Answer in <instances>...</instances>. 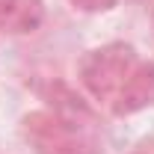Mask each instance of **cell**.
<instances>
[{"label":"cell","mask_w":154,"mask_h":154,"mask_svg":"<svg viewBox=\"0 0 154 154\" xmlns=\"http://www.w3.org/2000/svg\"><path fill=\"white\" fill-rule=\"evenodd\" d=\"M139 51L131 42H104L98 48H89L77 62V83L95 104L110 107L125 80L139 65Z\"/></svg>","instance_id":"1"},{"label":"cell","mask_w":154,"mask_h":154,"mask_svg":"<svg viewBox=\"0 0 154 154\" xmlns=\"http://www.w3.org/2000/svg\"><path fill=\"white\" fill-rule=\"evenodd\" d=\"M21 136L36 154H83L80 125L57 110H30L21 119Z\"/></svg>","instance_id":"2"},{"label":"cell","mask_w":154,"mask_h":154,"mask_svg":"<svg viewBox=\"0 0 154 154\" xmlns=\"http://www.w3.org/2000/svg\"><path fill=\"white\" fill-rule=\"evenodd\" d=\"M151 104H154V62L151 59H139L134 74L125 80V86L119 89V95L113 98V104L107 110L116 119H128V116L148 110Z\"/></svg>","instance_id":"3"},{"label":"cell","mask_w":154,"mask_h":154,"mask_svg":"<svg viewBox=\"0 0 154 154\" xmlns=\"http://www.w3.org/2000/svg\"><path fill=\"white\" fill-rule=\"evenodd\" d=\"M45 0H0V33L30 36L45 24Z\"/></svg>","instance_id":"4"},{"label":"cell","mask_w":154,"mask_h":154,"mask_svg":"<svg viewBox=\"0 0 154 154\" xmlns=\"http://www.w3.org/2000/svg\"><path fill=\"white\" fill-rule=\"evenodd\" d=\"M74 9L86 12V15H101V12H110L119 0H68Z\"/></svg>","instance_id":"5"},{"label":"cell","mask_w":154,"mask_h":154,"mask_svg":"<svg viewBox=\"0 0 154 154\" xmlns=\"http://www.w3.org/2000/svg\"><path fill=\"white\" fill-rule=\"evenodd\" d=\"M136 154H142V151H136Z\"/></svg>","instance_id":"6"}]
</instances>
